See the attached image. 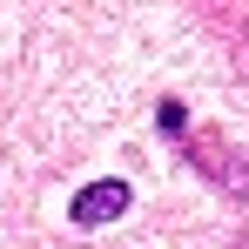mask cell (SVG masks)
I'll use <instances>...</instances> for the list:
<instances>
[{"label":"cell","instance_id":"obj_3","mask_svg":"<svg viewBox=\"0 0 249 249\" xmlns=\"http://www.w3.org/2000/svg\"><path fill=\"white\" fill-rule=\"evenodd\" d=\"M155 128H162L168 142H182V135H189V108H182V101H155Z\"/></svg>","mask_w":249,"mask_h":249},{"label":"cell","instance_id":"obj_2","mask_svg":"<svg viewBox=\"0 0 249 249\" xmlns=\"http://www.w3.org/2000/svg\"><path fill=\"white\" fill-rule=\"evenodd\" d=\"M182 155L202 168L215 189H229V196H243V202H249V155H222V148H209V142H189V135H182Z\"/></svg>","mask_w":249,"mask_h":249},{"label":"cell","instance_id":"obj_1","mask_svg":"<svg viewBox=\"0 0 249 249\" xmlns=\"http://www.w3.org/2000/svg\"><path fill=\"white\" fill-rule=\"evenodd\" d=\"M128 202H135V189H128L122 175H101V182H88V189H74V202H68V215H74V229H108L115 215H128Z\"/></svg>","mask_w":249,"mask_h":249}]
</instances>
